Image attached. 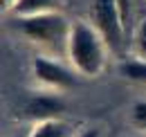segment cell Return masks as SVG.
<instances>
[{
	"mask_svg": "<svg viewBox=\"0 0 146 137\" xmlns=\"http://www.w3.org/2000/svg\"><path fill=\"white\" fill-rule=\"evenodd\" d=\"M121 74L128 81H137V83H146V61L142 59H130L121 63Z\"/></svg>",
	"mask_w": 146,
	"mask_h": 137,
	"instance_id": "obj_8",
	"label": "cell"
},
{
	"mask_svg": "<svg viewBox=\"0 0 146 137\" xmlns=\"http://www.w3.org/2000/svg\"><path fill=\"white\" fill-rule=\"evenodd\" d=\"M23 112L29 119L47 121V119H56L61 112H65V103L61 101L56 94H34L29 101L25 103Z\"/></svg>",
	"mask_w": 146,
	"mask_h": 137,
	"instance_id": "obj_5",
	"label": "cell"
},
{
	"mask_svg": "<svg viewBox=\"0 0 146 137\" xmlns=\"http://www.w3.org/2000/svg\"><path fill=\"white\" fill-rule=\"evenodd\" d=\"M117 2V9H119V16H121V25H124V32L126 36L133 32V27H130V18H133V5H130V0H115Z\"/></svg>",
	"mask_w": 146,
	"mask_h": 137,
	"instance_id": "obj_11",
	"label": "cell"
},
{
	"mask_svg": "<svg viewBox=\"0 0 146 137\" xmlns=\"http://www.w3.org/2000/svg\"><path fill=\"white\" fill-rule=\"evenodd\" d=\"M130 124L139 133H146V101H137L130 108Z\"/></svg>",
	"mask_w": 146,
	"mask_h": 137,
	"instance_id": "obj_9",
	"label": "cell"
},
{
	"mask_svg": "<svg viewBox=\"0 0 146 137\" xmlns=\"http://www.w3.org/2000/svg\"><path fill=\"white\" fill-rule=\"evenodd\" d=\"M106 52L108 45L101 34L88 23H72L68 38V59L76 72L94 79L106 68Z\"/></svg>",
	"mask_w": 146,
	"mask_h": 137,
	"instance_id": "obj_1",
	"label": "cell"
},
{
	"mask_svg": "<svg viewBox=\"0 0 146 137\" xmlns=\"http://www.w3.org/2000/svg\"><path fill=\"white\" fill-rule=\"evenodd\" d=\"M14 5H16V0H2V9H5V11H7L9 7H14Z\"/></svg>",
	"mask_w": 146,
	"mask_h": 137,
	"instance_id": "obj_13",
	"label": "cell"
},
{
	"mask_svg": "<svg viewBox=\"0 0 146 137\" xmlns=\"http://www.w3.org/2000/svg\"><path fill=\"white\" fill-rule=\"evenodd\" d=\"M135 50H137V56L146 61V18H142V23L135 29Z\"/></svg>",
	"mask_w": 146,
	"mask_h": 137,
	"instance_id": "obj_10",
	"label": "cell"
},
{
	"mask_svg": "<svg viewBox=\"0 0 146 137\" xmlns=\"http://www.w3.org/2000/svg\"><path fill=\"white\" fill-rule=\"evenodd\" d=\"M61 7H63L61 0H16L11 14L16 18H29L40 14H58Z\"/></svg>",
	"mask_w": 146,
	"mask_h": 137,
	"instance_id": "obj_6",
	"label": "cell"
},
{
	"mask_svg": "<svg viewBox=\"0 0 146 137\" xmlns=\"http://www.w3.org/2000/svg\"><path fill=\"white\" fill-rule=\"evenodd\" d=\"M34 76L43 86L47 88H72L76 83V79L72 76L70 70H65L61 63H56L54 59H47V56H36L34 59Z\"/></svg>",
	"mask_w": 146,
	"mask_h": 137,
	"instance_id": "obj_4",
	"label": "cell"
},
{
	"mask_svg": "<svg viewBox=\"0 0 146 137\" xmlns=\"http://www.w3.org/2000/svg\"><path fill=\"white\" fill-rule=\"evenodd\" d=\"M79 137H101V133H99V128H88V130H83Z\"/></svg>",
	"mask_w": 146,
	"mask_h": 137,
	"instance_id": "obj_12",
	"label": "cell"
},
{
	"mask_svg": "<svg viewBox=\"0 0 146 137\" xmlns=\"http://www.w3.org/2000/svg\"><path fill=\"white\" fill-rule=\"evenodd\" d=\"M14 27L36 45L45 47L52 54H63L68 52V38L72 25L61 16V14H40V16L29 18H16Z\"/></svg>",
	"mask_w": 146,
	"mask_h": 137,
	"instance_id": "obj_2",
	"label": "cell"
},
{
	"mask_svg": "<svg viewBox=\"0 0 146 137\" xmlns=\"http://www.w3.org/2000/svg\"><path fill=\"white\" fill-rule=\"evenodd\" d=\"M92 27L101 34L110 52H119L126 47V32L121 25V16L115 0H92L90 7Z\"/></svg>",
	"mask_w": 146,
	"mask_h": 137,
	"instance_id": "obj_3",
	"label": "cell"
},
{
	"mask_svg": "<svg viewBox=\"0 0 146 137\" xmlns=\"http://www.w3.org/2000/svg\"><path fill=\"white\" fill-rule=\"evenodd\" d=\"M68 135H70L68 124H63L58 119H47V121H38L29 137H68Z\"/></svg>",
	"mask_w": 146,
	"mask_h": 137,
	"instance_id": "obj_7",
	"label": "cell"
}]
</instances>
